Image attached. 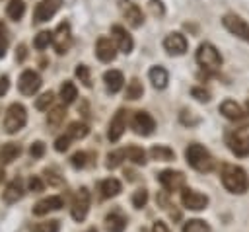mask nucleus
<instances>
[{"label":"nucleus","instance_id":"obj_25","mask_svg":"<svg viewBox=\"0 0 249 232\" xmlns=\"http://www.w3.org/2000/svg\"><path fill=\"white\" fill-rule=\"evenodd\" d=\"M99 193H101V197H105V199L119 195V193H121V181H119L117 177H107V179H103V181L99 183Z\"/></svg>","mask_w":249,"mask_h":232},{"label":"nucleus","instance_id":"obj_35","mask_svg":"<svg viewBox=\"0 0 249 232\" xmlns=\"http://www.w3.org/2000/svg\"><path fill=\"white\" fill-rule=\"evenodd\" d=\"M124 158H126L124 148H121V150H113V152L107 154V162H105V166H107L109 170H115V168H119V166L123 164Z\"/></svg>","mask_w":249,"mask_h":232},{"label":"nucleus","instance_id":"obj_38","mask_svg":"<svg viewBox=\"0 0 249 232\" xmlns=\"http://www.w3.org/2000/svg\"><path fill=\"white\" fill-rule=\"evenodd\" d=\"M53 99H54V94H53V92H45V94H41V96L35 99V107H37L39 111H45V109H49V105L53 103Z\"/></svg>","mask_w":249,"mask_h":232},{"label":"nucleus","instance_id":"obj_41","mask_svg":"<svg viewBox=\"0 0 249 232\" xmlns=\"http://www.w3.org/2000/svg\"><path fill=\"white\" fill-rule=\"evenodd\" d=\"M191 96H193L196 101H202V103L210 101V92H208V90H204V88H200V86L191 88Z\"/></svg>","mask_w":249,"mask_h":232},{"label":"nucleus","instance_id":"obj_1","mask_svg":"<svg viewBox=\"0 0 249 232\" xmlns=\"http://www.w3.org/2000/svg\"><path fill=\"white\" fill-rule=\"evenodd\" d=\"M220 179L224 183V187L230 191V193H235V195H241L249 189V177H247V172L241 168V166H235V164H224L222 170H220Z\"/></svg>","mask_w":249,"mask_h":232},{"label":"nucleus","instance_id":"obj_15","mask_svg":"<svg viewBox=\"0 0 249 232\" xmlns=\"http://www.w3.org/2000/svg\"><path fill=\"white\" fill-rule=\"evenodd\" d=\"M187 45H189V43H187L185 35L179 33V31H173V33H169V35L163 39V49H165L169 55H173V57L185 55Z\"/></svg>","mask_w":249,"mask_h":232},{"label":"nucleus","instance_id":"obj_43","mask_svg":"<svg viewBox=\"0 0 249 232\" xmlns=\"http://www.w3.org/2000/svg\"><path fill=\"white\" fill-rule=\"evenodd\" d=\"M148 10H150V14L156 16V18H161V16L165 14V8H163L161 0H150V2H148Z\"/></svg>","mask_w":249,"mask_h":232},{"label":"nucleus","instance_id":"obj_51","mask_svg":"<svg viewBox=\"0 0 249 232\" xmlns=\"http://www.w3.org/2000/svg\"><path fill=\"white\" fill-rule=\"evenodd\" d=\"M47 175H49V181H51L53 185H58V183H62V179H60L56 174H53V172H47Z\"/></svg>","mask_w":249,"mask_h":232},{"label":"nucleus","instance_id":"obj_10","mask_svg":"<svg viewBox=\"0 0 249 232\" xmlns=\"http://www.w3.org/2000/svg\"><path fill=\"white\" fill-rule=\"evenodd\" d=\"M62 6V0H41L35 10H33V21L35 23H43V21H49Z\"/></svg>","mask_w":249,"mask_h":232},{"label":"nucleus","instance_id":"obj_27","mask_svg":"<svg viewBox=\"0 0 249 232\" xmlns=\"http://www.w3.org/2000/svg\"><path fill=\"white\" fill-rule=\"evenodd\" d=\"M19 152H21L19 144H16V142H6V144L2 146V150H0V160H2V164H10L12 160H16V158L19 156Z\"/></svg>","mask_w":249,"mask_h":232},{"label":"nucleus","instance_id":"obj_30","mask_svg":"<svg viewBox=\"0 0 249 232\" xmlns=\"http://www.w3.org/2000/svg\"><path fill=\"white\" fill-rule=\"evenodd\" d=\"M6 14H8V18H12L14 21L21 19V16L25 14V4H23V0H10L8 6H6Z\"/></svg>","mask_w":249,"mask_h":232},{"label":"nucleus","instance_id":"obj_18","mask_svg":"<svg viewBox=\"0 0 249 232\" xmlns=\"http://www.w3.org/2000/svg\"><path fill=\"white\" fill-rule=\"evenodd\" d=\"M95 55L101 62H111L117 57V45L107 37H99L95 43Z\"/></svg>","mask_w":249,"mask_h":232},{"label":"nucleus","instance_id":"obj_40","mask_svg":"<svg viewBox=\"0 0 249 232\" xmlns=\"http://www.w3.org/2000/svg\"><path fill=\"white\" fill-rule=\"evenodd\" d=\"M146 203H148V191H146V189L134 191V195H132V205H134L136 209H142V207H146Z\"/></svg>","mask_w":249,"mask_h":232},{"label":"nucleus","instance_id":"obj_22","mask_svg":"<svg viewBox=\"0 0 249 232\" xmlns=\"http://www.w3.org/2000/svg\"><path fill=\"white\" fill-rule=\"evenodd\" d=\"M21 195H23V183H21L19 177H16V179H12V181L8 183V187L4 189L2 199H4L6 203H16V201L21 199Z\"/></svg>","mask_w":249,"mask_h":232},{"label":"nucleus","instance_id":"obj_13","mask_svg":"<svg viewBox=\"0 0 249 232\" xmlns=\"http://www.w3.org/2000/svg\"><path fill=\"white\" fill-rule=\"evenodd\" d=\"M181 203H183V207H187L191 211H202L208 205V197L204 193L195 191V189H183L181 191Z\"/></svg>","mask_w":249,"mask_h":232},{"label":"nucleus","instance_id":"obj_9","mask_svg":"<svg viewBox=\"0 0 249 232\" xmlns=\"http://www.w3.org/2000/svg\"><path fill=\"white\" fill-rule=\"evenodd\" d=\"M130 127H132V131H134L136 135L148 136V135H152V133L156 131V121H154V117H152L150 113H146V111H136V113L132 115Z\"/></svg>","mask_w":249,"mask_h":232},{"label":"nucleus","instance_id":"obj_32","mask_svg":"<svg viewBox=\"0 0 249 232\" xmlns=\"http://www.w3.org/2000/svg\"><path fill=\"white\" fill-rule=\"evenodd\" d=\"M142 94H144L142 82H140L138 78H132V80L126 84V99H138V97H142Z\"/></svg>","mask_w":249,"mask_h":232},{"label":"nucleus","instance_id":"obj_48","mask_svg":"<svg viewBox=\"0 0 249 232\" xmlns=\"http://www.w3.org/2000/svg\"><path fill=\"white\" fill-rule=\"evenodd\" d=\"M25 57H27V49H25V45H19V47L16 49V60H18V62H23Z\"/></svg>","mask_w":249,"mask_h":232},{"label":"nucleus","instance_id":"obj_45","mask_svg":"<svg viewBox=\"0 0 249 232\" xmlns=\"http://www.w3.org/2000/svg\"><path fill=\"white\" fill-rule=\"evenodd\" d=\"M70 136L68 135H62V136H58L56 140H54V150L56 152H66L68 150V146H70Z\"/></svg>","mask_w":249,"mask_h":232},{"label":"nucleus","instance_id":"obj_11","mask_svg":"<svg viewBox=\"0 0 249 232\" xmlns=\"http://www.w3.org/2000/svg\"><path fill=\"white\" fill-rule=\"evenodd\" d=\"M41 76L35 72V70H23L19 80H18V90L23 94V96H33L39 92L41 88Z\"/></svg>","mask_w":249,"mask_h":232},{"label":"nucleus","instance_id":"obj_42","mask_svg":"<svg viewBox=\"0 0 249 232\" xmlns=\"http://www.w3.org/2000/svg\"><path fill=\"white\" fill-rule=\"evenodd\" d=\"M35 232H58V220H45L35 226Z\"/></svg>","mask_w":249,"mask_h":232},{"label":"nucleus","instance_id":"obj_28","mask_svg":"<svg viewBox=\"0 0 249 232\" xmlns=\"http://www.w3.org/2000/svg\"><path fill=\"white\" fill-rule=\"evenodd\" d=\"M76 97H78V88L74 86V82H70V80L62 82V86H60V99H62V103L68 105V103H72Z\"/></svg>","mask_w":249,"mask_h":232},{"label":"nucleus","instance_id":"obj_33","mask_svg":"<svg viewBox=\"0 0 249 232\" xmlns=\"http://www.w3.org/2000/svg\"><path fill=\"white\" fill-rule=\"evenodd\" d=\"M124 154H126V158H128L130 162H134V164H140V166L146 164V152H144L140 146H128V148H124Z\"/></svg>","mask_w":249,"mask_h":232},{"label":"nucleus","instance_id":"obj_7","mask_svg":"<svg viewBox=\"0 0 249 232\" xmlns=\"http://www.w3.org/2000/svg\"><path fill=\"white\" fill-rule=\"evenodd\" d=\"M88 211H89V191H88L86 187H80V189L76 191L74 199H72L70 214H72V218H74V220L82 222V220L86 218Z\"/></svg>","mask_w":249,"mask_h":232},{"label":"nucleus","instance_id":"obj_31","mask_svg":"<svg viewBox=\"0 0 249 232\" xmlns=\"http://www.w3.org/2000/svg\"><path fill=\"white\" fill-rule=\"evenodd\" d=\"M88 133H89L88 125H86V123H80V121L70 123V125H68V131H66V135H68L72 140H80V138L88 136Z\"/></svg>","mask_w":249,"mask_h":232},{"label":"nucleus","instance_id":"obj_23","mask_svg":"<svg viewBox=\"0 0 249 232\" xmlns=\"http://www.w3.org/2000/svg\"><path fill=\"white\" fill-rule=\"evenodd\" d=\"M124 228H126V218L119 211H113L105 216V230L107 232H123Z\"/></svg>","mask_w":249,"mask_h":232},{"label":"nucleus","instance_id":"obj_39","mask_svg":"<svg viewBox=\"0 0 249 232\" xmlns=\"http://www.w3.org/2000/svg\"><path fill=\"white\" fill-rule=\"evenodd\" d=\"M8 45H10V35H8L6 25L0 21V58H4V57H6Z\"/></svg>","mask_w":249,"mask_h":232},{"label":"nucleus","instance_id":"obj_44","mask_svg":"<svg viewBox=\"0 0 249 232\" xmlns=\"http://www.w3.org/2000/svg\"><path fill=\"white\" fill-rule=\"evenodd\" d=\"M88 158H89L88 152H76V154L70 158V164H72L74 168H84V166L88 164Z\"/></svg>","mask_w":249,"mask_h":232},{"label":"nucleus","instance_id":"obj_34","mask_svg":"<svg viewBox=\"0 0 249 232\" xmlns=\"http://www.w3.org/2000/svg\"><path fill=\"white\" fill-rule=\"evenodd\" d=\"M183 232H210V226L200 218H191L183 224Z\"/></svg>","mask_w":249,"mask_h":232},{"label":"nucleus","instance_id":"obj_21","mask_svg":"<svg viewBox=\"0 0 249 232\" xmlns=\"http://www.w3.org/2000/svg\"><path fill=\"white\" fill-rule=\"evenodd\" d=\"M220 113H222L226 119H230V121H239V119H243V109H241V105L235 103L233 99L222 101V103H220Z\"/></svg>","mask_w":249,"mask_h":232},{"label":"nucleus","instance_id":"obj_52","mask_svg":"<svg viewBox=\"0 0 249 232\" xmlns=\"http://www.w3.org/2000/svg\"><path fill=\"white\" fill-rule=\"evenodd\" d=\"M2 179H4V172L0 170V181H2Z\"/></svg>","mask_w":249,"mask_h":232},{"label":"nucleus","instance_id":"obj_24","mask_svg":"<svg viewBox=\"0 0 249 232\" xmlns=\"http://www.w3.org/2000/svg\"><path fill=\"white\" fill-rule=\"evenodd\" d=\"M148 78H150L152 86L158 88V90H163V88L167 86V82H169L167 70H165L163 66H152L150 72H148Z\"/></svg>","mask_w":249,"mask_h":232},{"label":"nucleus","instance_id":"obj_36","mask_svg":"<svg viewBox=\"0 0 249 232\" xmlns=\"http://www.w3.org/2000/svg\"><path fill=\"white\" fill-rule=\"evenodd\" d=\"M51 43H53V33H51V31H41V33H37L35 39H33V47H35L37 51L47 49Z\"/></svg>","mask_w":249,"mask_h":232},{"label":"nucleus","instance_id":"obj_50","mask_svg":"<svg viewBox=\"0 0 249 232\" xmlns=\"http://www.w3.org/2000/svg\"><path fill=\"white\" fill-rule=\"evenodd\" d=\"M152 232H169V228L165 226V222L158 220V222H154V226H152Z\"/></svg>","mask_w":249,"mask_h":232},{"label":"nucleus","instance_id":"obj_49","mask_svg":"<svg viewBox=\"0 0 249 232\" xmlns=\"http://www.w3.org/2000/svg\"><path fill=\"white\" fill-rule=\"evenodd\" d=\"M8 88H10V78H8V76H2V78H0V97L8 92Z\"/></svg>","mask_w":249,"mask_h":232},{"label":"nucleus","instance_id":"obj_2","mask_svg":"<svg viewBox=\"0 0 249 232\" xmlns=\"http://www.w3.org/2000/svg\"><path fill=\"white\" fill-rule=\"evenodd\" d=\"M185 158H187V164H189L193 170L200 172V174L212 172L214 166H216L212 154H210L202 144H198V142H193V144H189V146L185 148Z\"/></svg>","mask_w":249,"mask_h":232},{"label":"nucleus","instance_id":"obj_5","mask_svg":"<svg viewBox=\"0 0 249 232\" xmlns=\"http://www.w3.org/2000/svg\"><path fill=\"white\" fill-rule=\"evenodd\" d=\"M226 144L231 150V154L245 158L249 156V133L243 129H233L226 135Z\"/></svg>","mask_w":249,"mask_h":232},{"label":"nucleus","instance_id":"obj_37","mask_svg":"<svg viewBox=\"0 0 249 232\" xmlns=\"http://www.w3.org/2000/svg\"><path fill=\"white\" fill-rule=\"evenodd\" d=\"M76 78L86 86V88H91V74H89V68L86 64H78L76 66Z\"/></svg>","mask_w":249,"mask_h":232},{"label":"nucleus","instance_id":"obj_3","mask_svg":"<svg viewBox=\"0 0 249 232\" xmlns=\"http://www.w3.org/2000/svg\"><path fill=\"white\" fill-rule=\"evenodd\" d=\"M198 66L204 70V74H216L222 66V55L220 51L212 45V43H200L198 49H196V55H195Z\"/></svg>","mask_w":249,"mask_h":232},{"label":"nucleus","instance_id":"obj_29","mask_svg":"<svg viewBox=\"0 0 249 232\" xmlns=\"http://www.w3.org/2000/svg\"><path fill=\"white\" fill-rule=\"evenodd\" d=\"M64 117H66L64 105H56V107H53V109L49 111V115H47V125H49L51 129H56V127L64 121Z\"/></svg>","mask_w":249,"mask_h":232},{"label":"nucleus","instance_id":"obj_12","mask_svg":"<svg viewBox=\"0 0 249 232\" xmlns=\"http://www.w3.org/2000/svg\"><path fill=\"white\" fill-rule=\"evenodd\" d=\"M158 179L167 191H177L185 187V174L179 170H163L158 174Z\"/></svg>","mask_w":249,"mask_h":232},{"label":"nucleus","instance_id":"obj_46","mask_svg":"<svg viewBox=\"0 0 249 232\" xmlns=\"http://www.w3.org/2000/svg\"><path fill=\"white\" fill-rule=\"evenodd\" d=\"M27 185H29V191H33V193H39V191H43V187H45V183H43V179H41L39 175H33Z\"/></svg>","mask_w":249,"mask_h":232},{"label":"nucleus","instance_id":"obj_19","mask_svg":"<svg viewBox=\"0 0 249 232\" xmlns=\"http://www.w3.org/2000/svg\"><path fill=\"white\" fill-rule=\"evenodd\" d=\"M60 207H64V199L58 197V195H51V197H45L41 199L35 207H33V214H47L51 211H58Z\"/></svg>","mask_w":249,"mask_h":232},{"label":"nucleus","instance_id":"obj_47","mask_svg":"<svg viewBox=\"0 0 249 232\" xmlns=\"http://www.w3.org/2000/svg\"><path fill=\"white\" fill-rule=\"evenodd\" d=\"M29 154H31L33 158H41V156L45 154V144H43V142H33L31 148H29Z\"/></svg>","mask_w":249,"mask_h":232},{"label":"nucleus","instance_id":"obj_4","mask_svg":"<svg viewBox=\"0 0 249 232\" xmlns=\"http://www.w3.org/2000/svg\"><path fill=\"white\" fill-rule=\"evenodd\" d=\"M27 123V113H25V107L21 103H12L8 109H6V115H4V129L6 133L14 135L18 131H21Z\"/></svg>","mask_w":249,"mask_h":232},{"label":"nucleus","instance_id":"obj_6","mask_svg":"<svg viewBox=\"0 0 249 232\" xmlns=\"http://www.w3.org/2000/svg\"><path fill=\"white\" fill-rule=\"evenodd\" d=\"M222 23H224V27L231 35H235V37H239V39H243V41L249 43V23L241 16H237V14H226L222 18Z\"/></svg>","mask_w":249,"mask_h":232},{"label":"nucleus","instance_id":"obj_14","mask_svg":"<svg viewBox=\"0 0 249 232\" xmlns=\"http://www.w3.org/2000/svg\"><path fill=\"white\" fill-rule=\"evenodd\" d=\"M111 39H113V43L117 45V49L121 53H126L128 55L132 51V47H134V41H132L130 33L123 25H113L111 27Z\"/></svg>","mask_w":249,"mask_h":232},{"label":"nucleus","instance_id":"obj_8","mask_svg":"<svg viewBox=\"0 0 249 232\" xmlns=\"http://www.w3.org/2000/svg\"><path fill=\"white\" fill-rule=\"evenodd\" d=\"M72 45V33H70V23L68 21H60L53 33V47L58 55L66 53Z\"/></svg>","mask_w":249,"mask_h":232},{"label":"nucleus","instance_id":"obj_16","mask_svg":"<svg viewBox=\"0 0 249 232\" xmlns=\"http://www.w3.org/2000/svg\"><path fill=\"white\" fill-rule=\"evenodd\" d=\"M126 113H128V111L119 109V111L113 115V119H111V123H109V133H107V136H109L111 142H117V140L123 136V133H124V129H126V119H128Z\"/></svg>","mask_w":249,"mask_h":232},{"label":"nucleus","instance_id":"obj_17","mask_svg":"<svg viewBox=\"0 0 249 232\" xmlns=\"http://www.w3.org/2000/svg\"><path fill=\"white\" fill-rule=\"evenodd\" d=\"M121 10H123V16H124V19H126V23L130 25V27H140L142 23H144V16H142V10L136 6V4H132V2H124V0H121Z\"/></svg>","mask_w":249,"mask_h":232},{"label":"nucleus","instance_id":"obj_20","mask_svg":"<svg viewBox=\"0 0 249 232\" xmlns=\"http://www.w3.org/2000/svg\"><path fill=\"white\" fill-rule=\"evenodd\" d=\"M103 82H105V88L109 94H117L123 88L124 78H123V72H119V70H107L103 74Z\"/></svg>","mask_w":249,"mask_h":232},{"label":"nucleus","instance_id":"obj_26","mask_svg":"<svg viewBox=\"0 0 249 232\" xmlns=\"http://www.w3.org/2000/svg\"><path fill=\"white\" fill-rule=\"evenodd\" d=\"M150 156H152V160H158V162H171L175 158V152L169 146L158 144V146H152L150 148Z\"/></svg>","mask_w":249,"mask_h":232}]
</instances>
